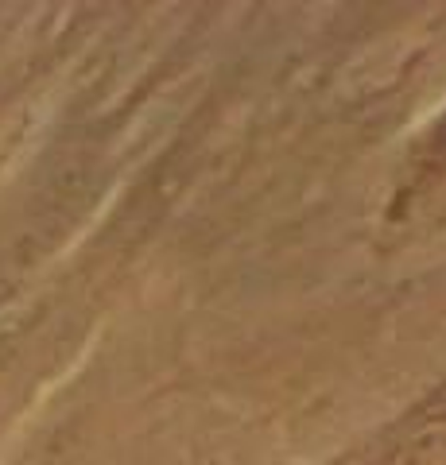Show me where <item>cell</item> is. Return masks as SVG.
Here are the masks:
<instances>
[{
	"label": "cell",
	"mask_w": 446,
	"mask_h": 465,
	"mask_svg": "<svg viewBox=\"0 0 446 465\" xmlns=\"http://www.w3.org/2000/svg\"><path fill=\"white\" fill-rule=\"evenodd\" d=\"M372 465H446V419H431V423L408 430Z\"/></svg>",
	"instance_id": "6da1fadb"
}]
</instances>
